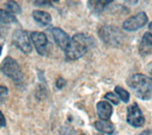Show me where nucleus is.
<instances>
[{"instance_id": "obj_1", "label": "nucleus", "mask_w": 152, "mask_h": 135, "mask_svg": "<svg viewBox=\"0 0 152 135\" xmlns=\"http://www.w3.org/2000/svg\"><path fill=\"white\" fill-rule=\"evenodd\" d=\"M126 84L139 99L147 101L152 98L151 77L141 73L133 74L126 80Z\"/></svg>"}, {"instance_id": "obj_2", "label": "nucleus", "mask_w": 152, "mask_h": 135, "mask_svg": "<svg viewBox=\"0 0 152 135\" xmlns=\"http://www.w3.org/2000/svg\"><path fill=\"white\" fill-rule=\"evenodd\" d=\"M92 43L91 37L84 33H76L71 37L69 45L65 51V55L69 60H77L87 54Z\"/></svg>"}, {"instance_id": "obj_3", "label": "nucleus", "mask_w": 152, "mask_h": 135, "mask_svg": "<svg viewBox=\"0 0 152 135\" xmlns=\"http://www.w3.org/2000/svg\"><path fill=\"white\" fill-rule=\"evenodd\" d=\"M98 34L104 44L111 47L121 46L125 40V34L118 27L112 25L101 27L98 31Z\"/></svg>"}, {"instance_id": "obj_4", "label": "nucleus", "mask_w": 152, "mask_h": 135, "mask_svg": "<svg viewBox=\"0 0 152 135\" xmlns=\"http://www.w3.org/2000/svg\"><path fill=\"white\" fill-rule=\"evenodd\" d=\"M0 70L2 71V73H4L9 78H11L15 83H21L24 80V75L20 66L11 56H7L2 61L1 66H0Z\"/></svg>"}, {"instance_id": "obj_5", "label": "nucleus", "mask_w": 152, "mask_h": 135, "mask_svg": "<svg viewBox=\"0 0 152 135\" xmlns=\"http://www.w3.org/2000/svg\"><path fill=\"white\" fill-rule=\"evenodd\" d=\"M12 43L24 54H30L32 51L31 34L27 31L18 29L12 34Z\"/></svg>"}, {"instance_id": "obj_6", "label": "nucleus", "mask_w": 152, "mask_h": 135, "mask_svg": "<svg viewBox=\"0 0 152 135\" xmlns=\"http://www.w3.org/2000/svg\"><path fill=\"white\" fill-rule=\"evenodd\" d=\"M126 122L133 128H141L145 125V119L137 103H133L127 107Z\"/></svg>"}, {"instance_id": "obj_7", "label": "nucleus", "mask_w": 152, "mask_h": 135, "mask_svg": "<svg viewBox=\"0 0 152 135\" xmlns=\"http://www.w3.org/2000/svg\"><path fill=\"white\" fill-rule=\"evenodd\" d=\"M147 22H148V17H147L146 13L145 12H141L137 13L136 15H133L127 18L126 21H124L123 29L129 32H136L145 27Z\"/></svg>"}, {"instance_id": "obj_8", "label": "nucleus", "mask_w": 152, "mask_h": 135, "mask_svg": "<svg viewBox=\"0 0 152 135\" xmlns=\"http://www.w3.org/2000/svg\"><path fill=\"white\" fill-rule=\"evenodd\" d=\"M31 39L38 54L46 56L48 54L49 40H48V37L45 33L41 32H32L31 33Z\"/></svg>"}, {"instance_id": "obj_9", "label": "nucleus", "mask_w": 152, "mask_h": 135, "mask_svg": "<svg viewBox=\"0 0 152 135\" xmlns=\"http://www.w3.org/2000/svg\"><path fill=\"white\" fill-rule=\"evenodd\" d=\"M50 32H51L52 37H53L55 44L58 46L61 50H63L65 51L66 50V48H68V46L69 45L71 38L69 36V34L65 31L57 27L51 28Z\"/></svg>"}, {"instance_id": "obj_10", "label": "nucleus", "mask_w": 152, "mask_h": 135, "mask_svg": "<svg viewBox=\"0 0 152 135\" xmlns=\"http://www.w3.org/2000/svg\"><path fill=\"white\" fill-rule=\"evenodd\" d=\"M96 109H97L98 117L101 120L108 121V120L110 119L112 112H113V108H112V106L109 104V102L101 101V102H99L97 104Z\"/></svg>"}, {"instance_id": "obj_11", "label": "nucleus", "mask_w": 152, "mask_h": 135, "mask_svg": "<svg viewBox=\"0 0 152 135\" xmlns=\"http://www.w3.org/2000/svg\"><path fill=\"white\" fill-rule=\"evenodd\" d=\"M152 51V33L146 32L142 38V42L139 46V52L142 56L148 55Z\"/></svg>"}, {"instance_id": "obj_12", "label": "nucleus", "mask_w": 152, "mask_h": 135, "mask_svg": "<svg viewBox=\"0 0 152 135\" xmlns=\"http://www.w3.org/2000/svg\"><path fill=\"white\" fill-rule=\"evenodd\" d=\"M33 19L43 27L49 26L51 22V16L49 12H46L44 11H33L32 12Z\"/></svg>"}, {"instance_id": "obj_13", "label": "nucleus", "mask_w": 152, "mask_h": 135, "mask_svg": "<svg viewBox=\"0 0 152 135\" xmlns=\"http://www.w3.org/2000/svg\"><path fill=\"white\" fill-rule=\"evenodd\" d=\"M94 128H96L98 131L108 134V135L112 134L114 131H115V127H114V125L111 122L106 121V120H98V121L94 123Z\"/></svg>"}, {"instance_id": "obj_14", "label": "nucleus", "mask_w": 152, "mask_h": 135, "mask_svg": "<svg viewBox=\"0 0 152 135\" xmlns=\"http://www.w3.org/2000/svg\"><path fill=\"white\" fill-rule=\"evenodd\" d=\"M17 23L15 15L6 10L0 9V27L2 25H11V24Z\"/></svg>"}, {"instance_id": "obj_15", "label": "nucleus", "mask_w": 152, "mask_h": 135, "mask_svg": "<svg viewBox=\"0 0 152 135\" xmlns=\"http://www.w3.org/2000/svg\"><path fill=\"white\" fill-rule=\"evenodd\" d=\"M112 1H97V0L88 1V7L94 13H101L104 11V9Z\"/></svg>"}, {"instance_id": "obj_16", "label": "nucleus", "mask_w": 152, "mask_h": 135, "mask_svg": "<svg viewBox=\"0 0 152 135\" xmlns=\"http://www.w3.org/2000/svg\"><path fill=\"white\" fill-rule=\"evenodd\" d=\"M114 90H115V94L119 97V99L122 100L124 103H128L130 99V94L127 90H124L122 87L120 86H116L114 88Z\"/></svg>"}, {"instance_id": "obj_17", "label": "nucleus", "mask_w": 152, "mask_h": 135, "mask_svg": "<svg viewBox=\"0 0 152 135\" xmlns=\"http://www.w3.org/2000/svg\"><path fill=\"white\" fill-rule=\"evenodd\" d=\"M5 7L7 8L8 12H10L12 14H15V13L19 14V13H21V11H22V9L18 5V3L14 2V1H8V2H6V3H5Z\"/></svg>"}, {"instance_id": "obj_18", "label": "nucleus", "mask_w": 152, "mask_h": 135, "mask_svg": "<svg viewBox=\"0 0 152 135\" xmlns=\"http://www.w3.org/2000/svg\"><path fill=\"white\" fill-rule=\"evenodd\" d=\"M104 97V99L108 100V102H111L112 104H114L115 106H118L119 103H120V99H119V97H118L116 94H114L112 92L106 93Z\"/></svg>"}, {"instance_id": "obj_19", "label": "nucleus", "mask_w": 152, "mask_h": 135, "mask_svg": "<svg viewBox=\"0 0 152 135\" xmlns=\"http://www.w3.org/2000/svg\"><path fill=\"white\" fill-rule=\"evenodd\" d=\"M9 94V90L7 87L0 86V105L5 102V100L7 99Z\"/></svg>"}, {"instance_id": "obj_20", "label": "nucleus", "mask_w": 152, "mask_h": 135, "mask_svg": "<svg viewBox=\"0 0 152 135\" xmlns=\"http://www.w3.org/2000/svg\"><path fill=\"white\" fill-rule=\"evenodd\" d=\"M73 129L69 127H63L60 129V135H73Z\"/></svg>"}, {"instance_id": "obj_21", "label": "nucleus", "mask_w": 152, "mask_h": 135, "mask_svg": "<svg viewBox=\"0 0 152 135\" xmlns=\"http://www.w3.org/2000/svg\"><path fill=\"white\" fill-rule=\"evenodd\" d=\"M66 80L64 78H62V77H59V78L56 80L55 86H56V88L58 89V90H61V89H63L64 87L66 86Z\"/></svg>"}, {"instance_id": "obj_22", "label": "nucleus", "mask_w": 152, "mask_h": 135, "mask_svg": "<svg viewBox=\"0 0 152 135\" xmlns=\"http://www.w3.org/2000/svg\"><path fill=\"white\" fill-rule=\"evenodd\" d=\"M6 125H7L6 119H5L4 114L1 112V110H0V128H5Z\"/></svg>"}, {"instance_id": "obj_23", "label": "nucleus", "mask_w": 152, "mask_h": 135, "mask_svg": "<svg viewBox=\"0 0 152 135\" xmlns=\"http://www.w3.org/2000/svg\"><path fill=\"white\" fill-rule=\"evenodd\" d=\"M33 4H35V6H50V1H33Z\"/></svg>"}, {"instance_id": "obj_24", "label": "nucleus", "mask_w": 152, "mask_h": 135, "mask_svg": "<svg viewBox=\"0 0 152 135\" xmlns=\"http://www.w3.org/2000/svg\"><path fill=\"white\" fill-rule=\"evenodd\" d=\"M139 135H152V131L151 129H145V131H142Z\"/></svg>"}, {"instance_id": "obj_25", "label": "nucleus", "mask_w": 152, "mask_h": 135, "mask_svg": "<svg viewBox=\"0 0 152 135\" xmlns=\"http://www.w3.org/2000/svg\"><path fill=\"white\" fill-rule=\"evenodd\" d=\"M148 29H149V30L152 32V22H151V23L149 24V25H148Z\"/></svg>"}, {"instance_id": "obj_26", "label": "nucleus", "mask_w": 152, "mask_h": 135, "mask_svg": "<svg viewBox=\"0 0 152 135\" xmlns=\"http://www.w3.org/2000/svg\"><path fill=\"white\" fill-rule=\"evenodd\" d=\"M1 52H2V46H0V55H1Z\"/></svg>"}, {"instance_id": "obj_27", "label": "nucleus", "mask_w": 152, "mask_h": 135, "mask_svg": "<svg viewBox=\"0 0 152 135\" xmlns=\"http://www.w3.org/2000/svg\"><path fill=\"white\" fill-rule=\"evenodd\" d=\"M80 135H86V134H80Z\"/></svg>"}, {"instance_id": "obj_28", "label": "nucleus", "mask_w": 152, "mask_h": 135, "mask_svg": "<svg viewBox=\"0 0 152 135\" xmlns=\"http://www.w3.org/2000/svg\"><path fill=\"white\" fill-rule=\"evenodd\" d=\"M98 135H103V134H98Z\"/></svg>"}]
</instances>
